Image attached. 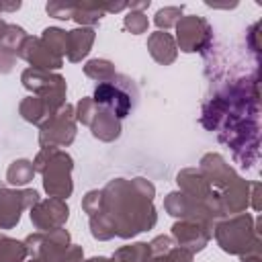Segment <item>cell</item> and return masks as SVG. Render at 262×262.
<instances>
[{"label":"cell","mask_w":262,"mask_h":262,"mask_svg":"<svg viewBox=\"0 0 262 262\" xmlns=\"http://www.w3.org/2000/svg\"><path fill=\"white\" fill-rule=\"evenodd\" d=\"M102 213L111 221L115 235L129 239L156 225V188L145 178H115L102 190Z\"/></svg>","instance_id":"1"},{"label":"cell","mask_w":262,"mask_h":262,"mask_svg":"<svg viewBox=\"0 0 262 262\" xmlns=\"http://www.w3.org/2000/svg\"><path fill=\"white\" fill-rule=\"evenodd\" d=\"M260 219L237 213L229 219H219L213 227V235L219 248L227 254L246 256V254H260Z\"/></svg>","instance_id":"2"},{"label":"cell","mask_w":262,"mask_h":262,"mask_svg":"<svg viewBox=\"0 0 262 262\" xmlns=\"http://www.w3.org/2000/svg\"><path fill=\"white\" fill-rule=\"evenodd\" d=\"M33 166H35V172H41L43 188L49 196L66 201L72 194L74 184L70 174L74 168V160L70 154H66L59 147H43L37 154Z\"/></svg>","instance_id":"3"},{"label":"cell","mask_w":262,"mask_h":262,"mask_svg":"<svg viewBox=\"0 0 262 262\" xmlns=\"http://www.w3.org/2000/svg\"><path fill=\"white\" fill-rule=\"evenodd\" d=\"M20 82L27 90H31L45 102L49 115H55L66 104V80L59 74L27 68L20 74Z\"/></svg>","instance_id":"4"},{"label":"cell","mask_w":262,"mask_h":262,"mask_svg":"<svg viewBox=\"0 0 262 262\" xmlns=\"http://www.w3.org/2000/svg\"><path fill=\"white\" fill-rule=\"evenodd\" d=\"M119 76V74H117ZM119 80L123 82V86L119 82H102L94 88V94H92V100L100 106V108H106L111 111L119 121L123 117H127L133 108V98H131V92H135V84L133 80H129L127 76H119Z\"/></svg>","instance_id":"5"},{"label":"cell","mask_w":262,"mask_h":262,"mask_svg":"<svg viewBox=\"0 0 262 262\" xmlns=\"http://www.w3.org/2000/svg\"><path fill=\"white\" fill-rule=\"evenodd\" d=\"M76 137V113L74 106L63 104L55 115H51L39 131V143L43 147H66Z\"/></svg>","instance_id":"6"},{"label":"cell","mask_w":262,"mask_h":262,"mask_svg":"<svg viewBox=\"0 0 262 262\" xmlns=\"http://www.w3.org/2000/svg\"><path fill=\"white\" fill-rule=\"evenodd\" d=\"M176 47H180L184 53H194L203 51L209 47L213 39V29L207 23V18L199 14H188L182 16L176 25Z\"/></svg>","instance_id":"7"},{"label":"cell","mask_w":262,"mask_h":262,"mask_svg":"<svg viewBox=\"0 0 262 262\" xmlns=\"http://www.w3.org/2000/svg\"><path fill=\"white\" fill-rule=\"evenodd\" d=\"M25 246L31 258H41L45 262H59L63 252L70 248V233L63 227L51 231H37L27 235Z\"/></svg>","instance_id":"8"},{"label":"cell","mask_w":262,"mask_h":262,"mask_svg":"<svg viewBox=\"0 0 262 262\" xmlns=\"http://www.w3.org/2000/svg\"><path fill=\"white\" fill-rule=\"evenodd\" d=\"M39 201L33 188H0V229H10L20 221V213Z\"/></svg>","instance_id":"9"},{"label":"cell","mask_w":262,"mask_h":262,"mask_svg":"<svg viewBox=\"0 0 262 262\" xmlns=\"http://www.w3.org/2000/svg\"><path fill=\"white\" fill-rule=\"evenodd\" d=\"M70 217V209L66 205V201L61 199H45V201H37L31 207V223L35 225V229L39 231H51V229H59L66 225Z\"/></svg>","instance_id":"10"},{"label":"cell","mask_w":262,"mask_h":262,"mask_svg":"<svg viewBox=\"0 0 262 262\" xmlns=\"http://www.w3.org/2000/svg\"><path fill=\"white\" fill-rule=\"evenodd\" d=\"M213 237V225L203 223V221H190V219H180L172 225V239L188 250V252H201L209 239Z\"/></svg>","instance_id":"11"},{"label":"cell","mask_w":262,"mask_h":262,"mask_svg":"<svg viewBox=\"0 0 262 262\" xmlns=\"http://www.w3.org/2000/svg\"><path fill=\"white\" fill-rule=\"evenodd\" d=\"M18 57L29 61L35 70H43V72L59 70L63 66V57H59L53 51H49L47 45L41 41V37H31V35L25 39Z\"/></svg>","instance_id":"12"},{"label":"cell","mask_w":262,"mask_h":262,"mask_svg":"<svg viewBox=\"0 0 262 262\" xmlns=\"http://www.w3.org/2000/svg\"><path fill=\"white\" fill-rule=\"evenodd\" d=\"M250 190H252V182H248V180H244L239 176L231 184H227L225 188H221L219 201H221L223 215L244 213L252 205V192Z\"/></svg>","instance_id":"13"},{"label":"cell","mask_w":262,"mask_h":262,"mask_svg":"<svg viewBox=\"0 0 262 262\" xmlns=\"http://www.w3.org/2000/svg\"><path fill=\"white\" fill-rule=\"evenodd\" d=\"M199 172L205 176V180L211 186H217V188H225L227 184H231L237 178L235 170L219 154H207V156H203L201 158V164H199Z\"/></svg>","instance_id":"14"},{"label":"cell","mask_w":262,"mask_h":262,"mask_svg":"<svg viewBox=\"0 0 262 262\" xmlns=\"http://www.w3.org/2000/svg\"><path fill=\"white\" fill-rule=\"evenodd\" d=\"M176 182L180 186V192H184L186 196H190L194 201H205L213 192V186L205 180V176L196 168L180 170L178 176H176Z\"/></svg>","instance_id":"15"},{"label":"cell","mask_w":262,"mask_h":262,"mask_svg":"<svg viewBox=\"0 0 262 262\" xmlns=\"http://www.w3.org/2000/svg\"><path fill=\"white\" fill-rule=\"evenodd\" d=\"M147 51L149 55L162 63V66H170L174 63L176 55H178V47H176V41L170 33L166 31H156L147 37Z\"/></svg>","instance_id":"16"},{"label":"cell","mask_w":262,"mask_h":262,"mask_svg":"<svg viewBox=\"0 0 262 262\" xmlns=\"http://www.w3.org/2000/svg\"><path fill=\"white\" fill-rule=\"evenodd\" d=\"M94 39H96V31L92 27H78V29L68 31V53H66V57L74 63L82 61L90 53Z\"/></svg>","instance_id":"17"},{"label":"cell","mask_w":262,"mask_h":262,"mask_svg":"<svg viewBox=\"0 0 262 262\" xmlns=\"http://www.w3.org/2000/svg\"><path fill=\"white\" fill-rule=\"evenodd\" d=\"M92 135L100 141H115L121 135V121L106 108L98 106V113L94 115L92 123H90Z\"/></svg>","instance_id":"18"},{"label":"cell","mask_w":262,"mask_h":262,"mask_svg":"<svg viewBox=\"0 0 262 262\" xmlns=\"http://www.w3.org/2000/svg\"><path fill=\"white\" fill-rule=\"evenodd\" d=\"M18 113L25 121L33 123V125H43L51 115L45 106V102L39 96H27L20 104H18Z\"/></svg>","instance_id":"19"},{"label":"cell","mask_w":262,"mask_h":262,"mask_svg":"<svg viewBox=\"0 0 262 262\" xmlns=\"http://www.w3.org/2000/svg\"><path fill=\"white\" fill-rule=\"evenodd\" d=\"M35 166L31 160H14L6 170V182L12 186H25L33 180Z\"/></svg>","instance_id":"20"},{"label":"cell","mask_w":262,"mask_h":262,"mask_svg":"<svg viewBox=\"0 0 262 262\" xmlns=\"http://www.w3.org/2000/svg\"><path fill=\"white\" fill-rule=\"evenodd\" d=\"M84 74L96 82H113L117 72H115V63L108 61V59H102V57H96V59H90L84 63Z\"/></svg>","instance_id":"21"},{"label":"cell","mask_w":262,"mask_h":262,"mask_svg":"<svg viewBox=\"0 0 262 262\" xmlns=\"http://www.w3.org/2000/svg\"><path fill=\"white\" fill-rule=\"evenodd\" d=\"M102 16H104V12L100 10V4H98V2H76L74 14H72V18H74L80 27H92V25H96Z\"/></svg>","instance_id":"22"},{"label":"cell","mask_w":262,"mask_h":262,"mask_svg":"<svg viewBox=\"0 0 262 262\" xmlns=\"http://www.w3.org/2000/svg\"><path fill=\"white\" fill-rule=\"evenodd\" d=\"M25 242H18L8 235H0V262H25L27 258Z\"/></svg>","instance_id":"23"},{"label":"cell","mask_w":262,"mask_h":262,"mask_svg":"<svg viewBox=\"0 0 262 262\" xmlns=\"http://www.w3.org/2000/svg\"><path fill=\"white\" fill-rule=\"evenodd\" d=\"M41 41L47 45L49 51H53L59 57H63L68 53V31H63L59 27H47L41 35Z\"/></svg>","instance_id":"24"},{"label":"cell","mask_w":262,"mask_h":262,"mask_svg":"<svg viewBox=\"0 0 262 262\" xmlns=\"http://www.w3.org/2000/svg\"><path fill=\"white\" fill-rule=\"evenodd\" d=\"M27 37H29V35H27V31H25L23 27L8 23V27H6V31H4V35H2V39H0V47L6 49L8 53H12L14 57H18L20 47H23V43H25Z\"/></svg>","instance_id":"25"},{"label":"cell","mask_w":262,"mask_h":262,"mask_svg":"<svg viewBox=\"0 0 262 262\" xmlns=\"http://www.w3.org/2000/svg\"><path fill=\"white\" fill-rule=\"evenodd\" d=\"M147 258H149V246L145 242H137L119 248L113 256V262H145Z\"/></svg>","instance_id":"26"},{"label":"cell","mask_w":262,"mask_h":262,"mask_svg":"<svg viewBox=\"0 0 262 262\" xmlns=\"http://www.w3.org/2000/svg\"><path fill=\"white\" fill-rule=\"evenodd\" d=\"M182 10H184V6L180 4V6H164V8H160L158 12H156V16H154V23H156V27L162 31H166V29H170V27H174L180 18H182Z\"/></svg>","instance_id":"27"},{"label":"cell","mask_w":262,"mask_h":262,"mask_svg":"<svg viewBox=\"0 0 262 262\" xmlns=\"http://www.w3.org/2000/svg\"><path fill=\"white\" fill-rule=\"evenodd\" d=\"M123 27L133 33V35H141L147 31L149 27V20H147V14L145 12H135V10H129L127 16L123 18Z\"/></svg>","instance_id":"28"},{"label":"cell","mask_w":262,"mask_h":262,"mask_svg":"<svg viewBox=\"0 0 262 262\" xmlns=\"http://www.w3.org/2000/svg\"><path fill=\"white\" fill-rule=\"evenodd\" d=\"M74 8H76V2H66V0H51V2H47V6H45L47 14L53 16V18H59V20L72 18Z\"/></svg>","instance_id":"29"},{"label":"cell","mask_w":262,"mask_h":262,"mask_svg":"<svg viewBox=\"0 0 262 262\" xmlns=\"http://www.w3.org/2000/svg\"><path fill=\"white\" fill-rule=\"evenodd\" d=\"M74 113H76V121H80L82 125H90L92 119H94V115L98 113V104L92 100V96H90V98H82V100L76 104Z\"/></svg>","instance_id":"30"},{"label":"cell","mask_w":262,"mask_h":262,"mask_svg":"<svg viewBox=\"0 0 262 262\" xmlns=\"http://www.w3.org/2000/svg\"><path fill=\"white\" fill-rule=\"evenodd\" d=\"M82 209H84V213H88V217L100 213L102 211V192L100 190H88L86 196L82 199Z\"/></svg>","instance_id":"31"},{"label":"cell","mask_w":262,"mask_h":262,"mask_svg":"<svg viewBox=\"0 0 262 262\" xmlns=\"http://www.w3.org/2000/svg\"><path fill=\"white\" fill-rule=\"evenodd\" d=\"M147 246H149V256H166L174 248V239L170 235H158Z\"/></svg>","instance_id":"32"},{"label":"cell","mask_w":262,"mask_h":262,"mask_svg":"<svg viewBox=\"0 0 262 262\" xmlns=\"http://www.w3.org/2000/svg\"><path fill=\"white\" fill-rule=\"evenodd\" d=\"M168 262H192V252L180 248V246H174L168 254H166Z\"/></svg>","instance_id":"33"},{"label":"cell","mask_w":262,"mask_h":262,"mask_svg":"<svg viewBox=\"0 0 262 262\" xmlns=\"http://www.w3.org/2000/svg\"><path fill=\"white\" fill-rule=\"evenodd\" d=\"M59 262H84V252L80 246H72L63 252V256L59 258Z\"/></svg>","instance_id":"34"},{"label":"cell","mask_w":262,"mask_h":262,"mask_svg":"<svg viewBox=\"0 0 262 262\" xmlns=\"http://www.w3.org/2000/svg\"><path fill=\"white\" fill-rule=\"evenodd\" d=\"M14 61H16V57L0 47V74H8L12 70V66H14Z\"/></svg>","instance_id":"35"},{"label":"cell","mask_w":262,"mask_h":262,"mask_svg":"<svg viewBox=\"0 0 262 262\" xmlns=\"http://www.w3.org/2000/svg\"><path fill=\"white\" fill-rule=\"evenodd\" d=\"M100 4V10L102 12H121V10H125L129 4L127 2H115V4H106V2H98Z\"/></svg>","instance_id":"36"},{"label":"cell","mask_w":262,"mask_h":262,"mask_svg":"<svg viewBox=\"0 0 262 262\" xmlns=\"http://www.w3.org/2000/svg\"><path fill=\"white\" fill-rule=\"evenodd\" d=\"M147 6H149V0H143V2H131L127 8L135 10V12H143V10H147Z\"/></svg>","instance_id":"37"},{"label":"cell","mask_w":262,"mask_h":262,"mask_svg":"<svg viewBox=\"0 0 262 262\" xmlns=\"http://www.w3.org/2000/svg\"><path fill=\"white\" fill-rule=\"evenodd\" d=\"M0 6H2V10H6V12H14V10L20 8V2H18V0H16V2H0Z\"/></svg>","instance_id":"38"},{"label":"cell","mask_w":262,"mask_h":262,"mask_svg":"<svg viewBox=\"0 0 262 262\" xmlns=\"http://www.w3.org/2000/svg\"><path fill=\"white\" fill-rule=\"evenodd\" d=\"M242 262H260V254H246L242 256Z\"/></svg>","instance_id":"39"},{"label":"cell","mask_w":262,"mask_h":262,"mask_svg":"<svg viewBox=\"0 0 262 262\" xmlns=\"http://www.w3.org/2000/svg\"><path fill=\"white\" fill-rule=\"evenodd\" d=\"M145 262H168V258L166 256H149Z\"/></svg>","instance_id":"40"},{"label":"cell","mask_w":262,"mask_h":262,"mask_svg":"<svg viewBox=\"0 0 262 262\" xmlns=\"http://www.w3.org/2000/svg\"><path fill=\"white\" fill-rule=\"evenodd\" d=\"M86 262H113V260L111 258H104V256H94V258H90Z\"/></svg>","instance_id":"41"},{"label":"cell","mask_w":262,"mask_h":262,"mask_svg":"<svg viewBox=\"0 0 262 262\" xmlns=\"http://www.w3.org/2000/svg\"><path fill=\"white\" fill-rule=\"evenodd\" d=\"M6 27H8V23L0 18V39H2V35H4V31H6Z\"/></svg>","instance_id":"42"},{"label":"cell","mask_w":262,"mask_h":262,"mask_svg":"<svg viewBox=\"0 0 262 262\" xmlns=\"http://www.w3.org/2000/svg\"><path fill=\"white\" fill-rule=\"evenodd\" d=\"M27 262H45V260H41V258H31V260H27Z\"/></svg>","instance_id":"43"},{"label":"cell","mask_w":262,"mask_h":262,"mask_svg":"<svg viewBox=\"0 0 262 262\" xmlns=\"http://www.w3.org/2000/svg\"><path fill=\"white\" fill-rule=\"evenodd\" d=\"M0 188H4V184H2V182H0Z\"/></svg>","instance_id":"44"},{"label":"cell","mask_w":262,"mask_h":262,"mask_svg":"<svg viewBox=\"0 0 262 262\" xmlns=\"http://www.w3.org/2000/svg\"><path fill=\"white\" fill-rule=\"evenodd\" d=\"M0 12H2V6H0Z\"/></svg>","instance_id":"45"}]
</instances>
